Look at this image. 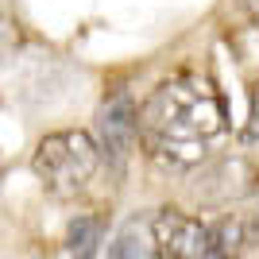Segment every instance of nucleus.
<instances>
[{
  "label": "nucleus",
  "instance_id": "1",
  "mask_svg": "<svg viewBox=\"0 0 259 259\" xmlns=\"http://www.w3.org/2000/svg\"><path fill=\"white\" fill-rule=\"evenodd\" d=\"M228 108L217 85L201 74H178L162 81L151 97L136 108V136L159 162L194 166L205 159L209 143L225 136Z\"/></svg>",
  "mask_w": 259,
  "mask_h": 259
},
{
  "label": "nucleus",
  "instance_id": "2",
  "mask_svg": "<svg viewBox=\"0 0 259 259\" xmlns=\"http://www.w3.org/2000/svg\"><path fill=\"white\" fill-rule=\"evenodd\" d=\"M31 170L54 197H77L101 170V147L89 132H51L31 155Z\"/></svg>",
  "mask_w": 259,
  "mask_h": 259
},
{
  "label": "nucleus",
  "instance_id": "3",
  "mask_svg": "<svg viewBox=\"0 0 259 259\" xmlns=\"http://www.w3.org/2000/svg\"><path fill=\"white\" fill-rule=\"evenodd\" d=\"M147 228H151V244L159 259H209L213 255L209 225H201L190 213L159 209L155 217H147Z\"/></svg>",
  "mask_w": 259,
  "mask_h": 259
},
{
  "label": "nucleus",
  "instance_id": "4",
  "mask_svg": "<svg viewBox=\"0 0 259 259\" xmlns=\"http://www.w3.org/2000/svg\"><path fill=\"white\" fill-rule=\"evenodd\" d=\"M97 128H101V155H108V159L124 162L132 151V143L140 140L136 136V105H132L128 93H120V97L105 101L97 112Z\"/></svg>",
  "mask_w": 259,
  "mask_h": 259
},
{
  "label": "nucleus",
  "instance_id": "5",
  "mask_svg": "<svg viewBox=\"0 0 259 259\" xmlns=\"http://www.w3.org/2000/svg\"><path fill=\"white\" fill-rule=\"evenodd\" d=\"M251 143H259V85L251 89V112H248V128H244Z\"/></svg>",
  "mask_w": 259,
  "mask_h": 259
},
{
  "label": "nucleus",
  "instance_id": "6",
  "mask_svg": "<svg viewBox=\"0 0 259 259\" xmlns=\"http://www.w3.org/2000/svg\"><path fill=\"white\" fill-rule=\"evenodd\" d=\"M240 4H244V8H248V16L259 23V0H240Z\"/></svg>",
  "mask_w": 259,
  "mask_h": 259
},
{
  "label": "nucleus",
  "instance_id": "7",
  "mask_svg": "<svg viewBox=\"0 0 259 259\" xmlns=\"http://www.w3.org/2000/svg\"><path fill=\"white\" fill-rule=\"evenodd\" d=\"M209 259H225V255H217V251H213V255H209Z\"/></svg>",
  "mask_w": 259,
  "mask_h": 259
},
{
  "label": "nucleus",
  "instance_id": "8",
  "mask_svg": "<svg viewBox=\"0 0 259 259\" xmlns=\"http://www.w3.org/2000/svg\"><path fill=\"white\" fill-rule=\"evenodd\" d=\"M108 259H116V255H112V251H108Z\"/></svg>",
  "mask_w": 259,
  "mask_h": 259
}]
</instances>
